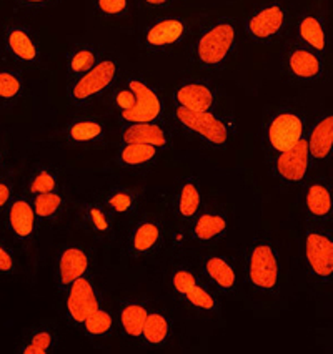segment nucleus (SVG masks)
Segmentation results:
<instances>
[{
  "mask_svg": "<svg viewBox=\"0 0 333 354\" xmlns=\"http://www.w3.org/2000/svg\"><path fill=\"white\" fill-rule=\"evenodd\" d=\"M160 279L170 301L188 318L200 321L222 318V296L208 285L195 261L183 257L168 259Z\"/></svg>",
  "mask_w": 333,
  "mask_h": 354,
  "instance_id": "nucleus-1",
  "label": "nucleus"
},
{
  "mask_svg": "<svg viewBox=\"0 0 333 354\" xmlns=\"http://www.w3.org/2000/svg\"><path fill=\"white\" fill-rule=\"evenodd\" d=\"M242 285L250 293L267 298L280 296L285 285L287 266L283 251L270 234L260 233L250 238L242 250Z\"/></svg>",
  "mask_w": 333,
  "mask_h": 354,
  "instance_id": "nucleus-2",
  "label": "nucleus"
},
{
  "mask_svg": "<svg viewBox=\"0 0 333 354\" xmlns=\"http://www.w3.org/2000/svg\"><path fill=\"white\" fill-rule=\"evenodd\" d=\"M298 265L315 290L333 288V225L302 220L297 234Z\"/></svg>",
  "mask_w": 333,
  "mask_h": 354,
  "instance_id": "nucleus-3",
  "label": "nucleus"
},
{
  "mask_svg": "<svg viewBox=\"0 0 333 354\" xmlns=\"http://www.w3.org/2000/svg\"><path fill=\"white\" fill-rule=\"evenodd\" d=\"M238 27L235 20L219 17L208 20L197 30L190 42V60L207 72H219L235 52Z\"/></svg>",
  "mask_w": 333,
  "mask_h": 354,
  "instance_id": "nucleus-4",
  "label": "nucleus"
},
{
  "mask_svg": "<svg viewBox=\"0 0 333 354\" xmlns=\"http://www.w3.org/2000/svg\"><path fill=\"white\" fill-rule=\"evenodd\" d=\"M310 113L298 102H285L275 106L265 117L260 129L262 148L265 155H273L291 148L307 135Z\"/></svg>",
  "mask_w": 333,
  "mask_h": 354,
  "instance_id": "nucleus-5",
  "label": "nucleus"
},
{
  "mask_svg": "<svg viewBox=\"0 0 333 354\" xmlns=\"http://www.w3.org/2000/svg\"><path fill=\"white\" fill-rule=\"evenodd\" d=\"M172 120L180 131L212 148H225L237 131L235 118L232 115L220 113L219 110L192 112L174 105Z\"/></svg>",
  "mask_w": 333,
  "mask_h": 354,
  "instance_id": "nucleus-6",
  "label": "nucleus"
},
{
  "mask_svg": "<svg viewBox=\"0 0 333 354\" xmlns=\"http://www.w3.org/2000/svg\"><path fill=\"white\" fill-rule=\"evenodd\" d=\"M168 243V225L162 216L143 212L125 226L122 250L132 261L159 258Z\"/></svg>",
  "mask_w": 333,
  "mask_h": 354,
  "instance_id": "nucleus-7",
  "label": "nucleus"
},
{
  "mask_svg": "<svg viewBox=\"0 0 333 354\" xmlns=\"http://www.w3.org/2000/svg\"><path fill=\"white\" fill-rule=\"evenodd\" d=\"M280 68L283 77L290 84L298 86L316 85L327 77V62L322 53L300 44L298 40L287 39L280 52Z\"/></svg>",
  "mask_w": 333,
  "mask_h": 354,
  "instance_id": "nucleus-8",
  "label": "nucleus"
},
{
  "mask_svg": "<svg viewBox=\"0 0 333 354\" xmlns=\"http://www.w3.org/2000/svg\"><path fill=\"white\" fill-rule=\"evenodd\" d=\"M73 218H75L77 228L89 240L102 246H114L122 243L125 225L105 207L100 198L82 201L75 208Z\"/></svg>",
  "mask_w": 333,
  "mask_h": 354,
  "instance_id": "nucleus-9",
  "label": "nucleus"
},
{
  "mask_svg": "<svg viewBox=\"0 0 333 354\" xmlns=\"http://www.w3.org/2000/svg\"><path fill=\"white\" fill-rule=\"evenodd\" d=\"M291 26V12L282 0H267L249 14L244 32L250 42L272 45L287 35Z\"/></svg>",
  "mask_w": 333,
  "mask_h": 354,
  "instance_id": "nucleus-10",
  "label": "nucleus"
},
{
  "mask_svg": "<svg viewBox=\"0 0 333 354\" xmlns=\"http://www.w3.org/2000/svg\"><path fill=\"white\" fill-rule=\"evenodd\" d=\"M202 277L222 298H235L242 286L240 263L227 253L213 248H202L195 258Z\"/></svg>",
  "mask_w": 333,
  "mask_h": 354,
  "instance_id": "nucleus-11",
  "label": "nucleus"
},
{
  "mask_svg": "<svg viewBox=\"0 0 333 354\" xmlns=\"http://www.w3.org/2000/svg\"><path fill=\"white\" fill-rule=\"evenodd\" d=\"M267 160H269L270 175L282 188L289 192L300 190L314 175L305 137L289 150L267 155Z\"/></svg>",
  "mask_w": 333,
  "mask_h": 354,
  "instance_id": "nucleus-12",
  "label": "nucleus"
},
{
  "mask_svg": "<svg viewBox=\"0 0 333 354\" xmlns=\"http://www.w3.org/2000/svg\"><path fill=\"white\" fill-rule=\"evenodd\" d=\"M120 75V65L114 59H102L93 68L84 75L71 78L69 85V102L75 106H85L97 100L98 97L107 95L117 84Z\"/></svg>",
  "mask_w": 333,
  "mask_h": 354,
  "instance_id": "nucleus-13",
  "label": "nucleus"
},
{
  "mask_svg": "<svg viewBox=\"0 0 333 354\" xmlns=\"http://www.w3.org/2000/svg\"><path fill=\"white\" fill-rule=\"evenodd\" d=\"M307 145L314 175H327L333 167V109L316 113L308 123Z\"/></svg>",
  "mask_w": 333,
  "mask_h": 354,
  "instance_id": "nucleus-14",
  "label": "nucleus"
},
{
  "mask_svg": "<svg viewBox=\"0 0 333 354\" xmlns=\"http://www.w3.org/2000/svg\"><path fill=\"white\" fill-rule=\"evenodd\" d=\"M65 293V319L71 326L79 329L85 319L104 304L102 291L92 273L73 281Z\"/></svg>",
  "mask_w": 333,
  "mask_h": 354,
  "instance_id": "nucleus-15",
  "label": "nucleus"
},
{
  "mask_svg": "<svg viewBox=\"0 0 333 354\" xmlns=\"http://www.w3.org/2000/svg\"><path fill=\"white\" fill-rule=\"evenodd\" d=\"M188 27L187 20L180 17H159L143 27L138 35V42L143 50L150 53H167L179 47L187 40Z\"/></svg>",
  "mask_w": 333,
  "mask_h": 354,
  "instance_id": "nucleus-16",
  "label": "nucleus"
},
{
  "mask_svg": "<svg viewBox=\"0 0 333 354\" xmlns=\"http://www.w3.org/2000/svg\"><path fill=\"white\" fill-rule=\"evenodd\" d=\"M300 209L305 221L333 225V193L327 175H312L300 188Z\"/></svg>",
  "mask_w": 333,
  "mask_h": 354,
  "instance_id": "nucleus-17",
  "label": "nucleus"
},
{
  "mask_svg": "<svg viewBox=\"0 0 333 354\" xmlns=\"http://www.w3.org/2000/svg\"><path fill=\"white\" fill-rule=\"evenodd\" d=\"M188 240L197 248H213L227 238L230 232V215L220 207H205L187 226Z\"/></svg>",
  "mask_w": 333,
  "mask_h": 354,
  "instance_id": "nucleus-18",
  "label": "nucleus"
},
{
  "mask_svg": "<svg viewBox=\"0 0 333 354\" xmlns=\"http://www.w3.org/2000/svg\"><path fill=\"white\" fill-rule=\"evenodd\" d=\"M93 258L87 246L73 243L59 250L53 266V281L55 286L64 293L73 281L85 277L92 271Z\"/></svg>",
  "mask_w": 333,
  "mask_h": 354,
  "instance_id": "nucleus-19",
  "label": "nucleus"
},
{
  "mask_svg": "<svg viewBox=\"0 0 333 354\" xmlns=\"http://www.w3.org/2000/svg\"><path fill=\"white\" fill-rule=\"evenodd\" d=\"M127 78H129L130 85L134 86L135 93H137V104H135L130 112L122 115L118 120L122 123H145L162 120L163 115H165V104H163V98L159 93V90L142 77L130 75Z\"/></svg>",
  "mask_w": 333,
  "mask_h": 354,
  "instance_id": "nucleus-20",
  "label": "nucleus"
},
{
  "mask_svg": "<svg viewBox=\"0 0 333 354\" xmlns=\"http://www.w3.org/2000/svg\"><path fill=\"white\" fill-rule=\"evenodd\" d=\"M294 39L323 57L327 55L330 50V26L327 15L314 7L300 12L294 22Z\"/></svg>",
  "mask_w": 333,
  "mask_h": 354,
  "instance_id": "nucleus-21",
  "label": "nucleus"
},
{
  "mask_svg": "<svg viewBox=\"0 0 333 354\" xmlns=\"http://www.w3.org/2000/svg\"><path fill=\"white\" fill-rule=\"evenodd\" d=\"M174 105L192 112H210L219 110V92L208 80L185 78L175 86Z\"/></svg>",
  "mask_w": 333,
  "mask_h": 354,
  "instance_id": "nucleus-22",
  "label": "nucleus"
},
{
  "mask_svg": "<svg viewBox=\"0 0 333 354\" xmlns=\"http://www.w3.org/2000/svg\"><path fill=\"white\" fill-rule=\"evenodd\" d=\"M3 47L10 59L26 67H34L40 62V44L30 28L26 26H7L3 30Z\"/></svg>",
  "mask_w": 333,
  "mask_h": 354,
  "instance_id": "nucleus-23",
  "label": "nucleus"
},
{
  "mask_svg": "<svg viewBox=\"0 0 333 354\" xmlns=\"http://www.w3.org/2000/svg\"><path fill=\"white\" fill-rule=\"evenodd\" d=\"M7 228L15 241L28 243L34 240L39 218L35 215L34 203L26 195L12 196L10 203L6 208Z\"/></svg>",
  "mask_w": 333,
  "mask_h": 354,
  "instance_id": "nucleus-24",
  "label": "nucleus"
},
{
  "mask_svg": "<svg viewBox=\"0 0 333 354\" xmlns=\"http://www.w3.org/2000/svg\"><path fill=\"white\" fill-rule=\"evenodd\" d=\"M104 205L123 225H129L141 216L145 207V196L142 192L130 187H112L100 196Z\"/></svg>",
  "mask_w": 333,
  "mask_h": 354,
  "instance_id": "nucleus-25",
  "label": "nucleus"
},
{
  "mask_svg": "<svg viewBox=\"0 0 333 354\" xmlns=\"http://www.w3.org/2000/svg\"><path fill=\"white\" fill-rule=\"evenodd\" d=\"M204 208V193L202 185L193 176L183 178L177 185L174 200H172V209H174L175 220L180 225L188 226L193 221V218L200 213Z\"/></svg>",
  "mask_w": 333,
  "mask_h": 354,
  "instance_id": "nucleus-26",
  "label": "nucleus"
},
{
  "mask_svg": "<svg viewBox=\"0 0 333 354\" xmlns=\"http://www.w3.org/2000/svg\"><path fill=\"white\" fill-rule=\"evenodd\" d=\"M150 303L141 298L122 299L117 306V329L125 339L141 341L143 324L150 313Z\"/></svg>",
  "mask_w": 333,
  "mask_h": 354,
  "instance_id": "nucleus-27",
  "label": "nucleus"
},
{
  "mask_svg": "<svg viewBox=\"0 0 333 354\" xmlns=\"http://www.w3.org/2000/svg\"><path fill=\"white\" fill-rule=\"evenodd\" d=\"M122 143H145L165 150L172 147V131L162 120L145 123H122Z\"/></svg>",
  "mask_w": 333,
  "mask_h": 354,
  "instance_id": "nucleus-28",
  "label": "nucleus"
},
{
  "mask_svg": "<svg viewBox=\"0 0 333 354\" xmlns=\"http://www.w3.org/2000/svg\"><path fill=\"white\" fill-rule=\"evenodd\" d=\"M174 333V319L170 318V315L167 311L154 308L150 310L145 324H143L141 344L150 349L165 348L167 344H170Z\"/></svg>",
  "mask_w": 333,
  "mask_h": 354,
  "instance_id": "nucleus-29",
  "label": "nucleus"
},
{
  "mask_svg": "<svg viewBox=\"0 0 333 354\" xmlns=\"http://www.w3.org/2000/svg\"><path fill=\"white\" fill-rule=\"evenodd\" d=\"M82 335L92 343H104L117 331V316L112 308L102 304L97 311H93L79 328Z\"/></svg>",
  "mask_w": 333,
  "mask_h": 354,
  "instance_id": "nucleus-30",
  "label": "nucleus"
},
{
  "mask_svg": "<svg viewBox=\"0 0 333 354\" xmlns=\"http://www.w3.org/2000/svg\"><path fill=\"white\" fill-rule=\"evenodd\" d=\"M65 137L73 145H98L107 138V127L98 118L80 117L69 123Z\"/></svg>",
  "mask_w": 333,
  "mask_h": 354,
  "instance_id": "nucleus-31",
  "label": "nucleus"
},
{
  "mask_svg": "<svg viewBox=\"0 0 333 354\" xmlns=\"http://www.w3.org/2000/svg\"><path fill=\"white\" fill-rule=\"evenodd\" d=\"M160 151V148L145 143H122L117 163L125 170H142L157 162Z\"/></svg>",
  "mask_w": 333,
  "mask_h": 354,
  "instance_id": "nucleus-32",
  "label": "nucleus"
},
{
  "mask_svg": "<svg viewBox=\"0 0 333 354\" xmlns=\"http://www.w3.org/2000/svg\"><path fill=\"white\" fill-rule=\"evenodd\" d=\"M32 203H34L39 223H53V221H59L69 209V198L62 190L32 196Z\"/></svg>",
  "mask_w": 333,
  "mask_h": 354,
  "instance_id": "nucleus-33",
  "label": "nucleus"
},
{
  "mask_svg": "<svg viewBox=\"0 0 333 354\" xmlns=\"http://www.w3.org/2000/svg\"><path fill=\"white\" fill-rule=\"evenodd\" d=\"M104 57L96 45L80 44L75 45L71 52L67 53V72L71 78H77L93 68Z\"/></svg>",
  "mask_w": 333,
  "mask_h": 354,
  "instance_id": "nucleus-34",
  "label": "nucleus"
},
{
  "mask_svg": "<svg viewBox=\"0 0 333 354\" xmlns=\"http://www.w3.org/2000/svg\"><path fill=\"white\" fill-rule=\"evenodd\" d=\"M57 333L52 328H37L30 333L22 346L24 354H47L55 349Z\"/></svg>",
  "mask_w": 333,
  "mask_h": 354,
  "instance_id": "nucleus-35",
  "label": "nucleus"
},
{
  "mask_svg": "<svg viewBox=\"0 0 333 354\" xmlns=\"http://www.w3.org/2000/svg\"><path fill=\"white\" fill-rule=\"evenodd\" d=\"M55 190H60V178L55 171L45 167H40L32 171L30 178L27 182L28 195L35 196Z\"/></svg>",
  "mask_w": 333,
  "mask_h": 354,
  "instance_id": "nucleus-36",
  "label": "nucleus"
},
{
  "mask_svg": "<svg viewBox=\"0 0 333 354\" xmlns=\"http://www.w3.org/2000/svg\"><path fill=\"white\" fill-rule=\"evenodd\" d=\"M22 93V75L14 70H0V100H15Z\"/></svg>",
  "mask_w": 333,
  "mask_h": 354,
  "instance_id": "nucleus-37",
  "label": "nucleus"
},
{
  "mask_svg": "<svg viewBox=\"0 0 333 354\" xmlns=\"http://www.w3.org/2000/svg\"><path fill=\"white\" fill-rule=\"evenodd\" d=\"M96 10L109 19H118L129 14L130 0H93Z\"/></svg>",
  "mask_w": 333,
  "mask_h": 354,
  "instance_id": "nucleus-38",
  "label": "nucleus"
},
{
  "mask_svg": "<svg viewBox=\"0 0 333 354\" xmlns=\"http://www.w3.org/2000/svg\"><path fill=\"white\" fill-rule=\"evenodd\" d=\"M17 270V259L14 251L6 243L0 241V274H10Z\"/></svg>",
  "mask_w": 333,
  "mask_h": 354,
  "instance_id": "nucleus-39",
  "label": "nucleus"
},
{
  "mask_svg": "<svg viewBox=\"0 0 333 354\" xmlns=\"http://www.w3.org/2000/svg\"><path fill=\"white\" fill-rule=\"evenodd\" d=\"M12 190H14V182L10 176H0V212L7 208L12 200Z\"/></svg>",
  "mask_w": 333,
  "mask_h": 354,
  "instance_id": "nucleus-40",
  "label": "nucleus"
},
{
  "mask_svg": "<svg viewBox=\"0 0 333 354\" xmlns=\"http://www.w3.org/2000/svg\"><path fill=\"white\" fill-rule=\"evenodd\" d=\"M15 2H19L20 6L24 7H35V9H39V7L52 6V3H55L57 0H15Z\"/></svg>",
  "mask_w": 333,
  "mask_h": 354,
  "instance_id": "nucleus-41",
  "label": "nucleus"
},
{
  "mask_svg": "<svg viewBox=\"0 0 333 354\" xmlns=\"http://www.w3.org/2000/svg\"><path fill=\"white\" fill-rule=\"evenodd\" d=\"M142 2L152 7V9H163V7L170 6L172 0H142Z\"/></svg>",
  "mask_w": 333,
  "mask_h": 354,
  "instance_id": "nucleus-42",
  "label": "nucleus"
},
{
  "mask_svg": "<svg viewBox=\"0 0 333 354\" xmlns=\"http://www.w3.org/2000/svg\"><path fill=\"white\" fill-rule=\"evenodd\" d=\"M327 180H328V183H330V188H332V193H333V167L327 171Z\"/></svg>",
  "mask_w": 333,
  "mask_h": 354,
  "instance_id": "nucleus-43",
  "label": "nucleus"
},
{
  "mask_svg": "<svg viewBox=\"0 0 333 354\" xmlns=\"http://www.w3.org/2000/svg\"><path fill=\"white\" fill-rule=\"evenodd\" d=\"M0 165H2V155H0Z\"/></svg>",
  "mask_w": 333,
  "mask_h": 354,
  "instance_id": "nucleus-44",
  "label": "nucleus"
}]
</instances>
